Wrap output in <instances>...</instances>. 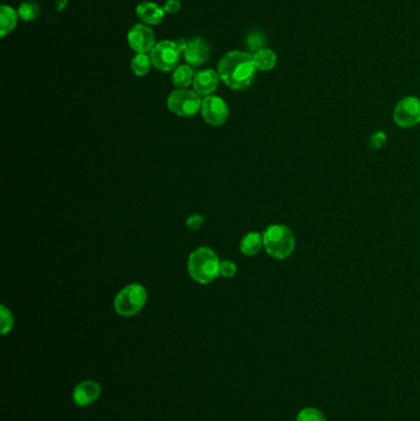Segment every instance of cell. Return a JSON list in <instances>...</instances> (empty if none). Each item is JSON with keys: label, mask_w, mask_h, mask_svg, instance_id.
<instances>
[{"label": "cell", "mask_w": 420, "mask_h": 421, "mask_svg": "<svg viewBox=\"0 0 420 421\" xmlns=\"http://www.w3.org/2000/svg\"><path fill=\"white\" fill-rule=\"evenodd\" d=\"M257 70L253 54L232 51L222 57L217 72L227 87L234 90H243L250 87Z\"/></svg>", "instance_id": "obj_1"}, {"label": "cell", "mask_w": 420, "mask_h": 421, "mask_svg": "<svg viewBox=\"0 0 420 421\" xmlns=\"http://www.w3.org/2000/svg\"><path fill=\"white\" fill-rule=\"evenodd\" d=\"M221 261L215 251L207 247L195 249L188 260V271L195 282L201 285L211 283L220 277Z\"/></svg>", "instance_id": "obj_2"}, {"label": "cell", "mask_w": 420, "mask_h": 421, "mask_svg": "<svg viewBox=\"0 0 420 421\" xmlns=\"http://www.w3.org/2000/svg\"><path fill=\"white\" fill-rule=\"evenodd\" d=\"M266 253L276 260H285L293 253L296 239L291 229L284 224H270L263 232Z\"/></svg>", "instance_id": "obj_3"}, {"label": "cell", "mask_w": 420, "mask_h": 421, "mask_svg": "<svg viewBox=\"0 0 420 421\" xmlns=\"http://www.w3.org/2000/svg\"><path fill=\"white\" fill-rule=\"evenodd\" d=\"M147 295L146 288L140 283H131L124 286L121 291L116 295L113 299V308L115 312L121 317H134L140 313L143 307L146 306Z\"/></svg>", "instance_id": "obj_4"}, {"label": "cell", "mask_w": 420, "mask_h": 421, "mask_svg": "<svg viewBox=\"0 0 420 421\" xmlns=\"http://www.w3.org/2000/svg\"><path fill=\"white\" fill-rule=\"evenodd\" d=\"M168 108L180 117H191L199 113L202 100L199 94L189 89H177L168 97Z\"/></svg>", "instance_id": "obj_5"}, {"label": "cell", "mask_w": 420, "mask_h": 421, "mask_svg": "<svg viewBox=\"0 0 420 421\" xmlns=\"http://www.w3.org/2000/svg\"><path fill=\"white\" fill-rule=\"evenodd\" d=\"M183 49L177 41H161L152 49V65L162 72H170L178 68Z\"/></svg>", "instance_id": "obj_6"}, {"label": "cell", "mask_w": 420, "mask_h": 421, "mask_svg": "<svg viewBox=\"0 0 420 421\" xmlns=\"http://www.w3.org/2000/svg\"><path fill=\"white\" fill-rule=\"evenodd\" d=\"M394 122L402 129H412L420 124V99L405 97L399 100L394 110Z\"/></svg>", "instance_id": "obj_7"}, {"label": "cell", "mask_w": 420, "mask_h": 421, "mask_svg": "<svg viewBox=\"0 0 420 421\" xmlns=\"http://www.w3.org/2000/svg\"><path fill=\"white\" fill-rule=\"evenodd\" d=\"M201 114L205 122L211 126H222L228 119L229 108L222 97L210 95L202 100Z\"/></svg>", "instance_id": "obj_8"}, {"label": "cell", "mask_w": 420, "mask_h": 421, "mask_svg": "<svg viewBox=\"0 0 420 421\" xmlns=\"http://www.w3.org/2000/svg\"><path fill=\"white\" fill-rule=\"evenodd\" d=\"M127 41L136 53H151L156 44L153 30L143 24H137L129 30Z\"/></svg>", "instance_id": "obj_9"}, {"label": "cell", "mask_w": 420, "mask_h": 421, "mask_svg": "<svg viewBox=\"0 0 420 421\" xmlns=\"http://www.w3.org/2000/svg\"><path fill=\"white\" fill-rule=\"evenodd\" d=\"M184 58L190 67H200L205 65L211 56L210 44L202 38H195L188 41L186 49H184Z\"/></svg>", "instance_id": "obj_10"}, {"label": "cell", "mask_w": 420, "mask_h": 421, "mask_svg": "<svg viewBox=\"0 0 420 421\" xmlns=\"http://www.w3.org/2000/svg\"><path fill=\"white\" fill-rule=\"evenodd\" d=\"M102 395V386L95 381H84L76 384V388L73 389V402L74 404L84 408L95 403Z\"/></svg>", "instance_id": "obj_11"}, {"label": "cell", "mask_w": 420, "mask_h": 421, "mask_svg": "<svg viewBox=\"0 0 420 421\" xmlns=\"http://www.w3.org/2000/svg\"><path fill=\"white\" fill-rule=\"evenodd\" d=\"M220 74L218 72L213 69H204L195 74L194 85L195 92L199 95H205L210 97L212 92H215L218 83H220Z\"/></svg>", "instance_id": "obj_12"}, {"label": "cell", "mask_w": 420, "mask_h": 421, "mask_svg": "<svg viewBox=\"0 0 420 421\" xmlns=\"http://www.w3.org/2000/svg\"><path fill=\"white\" fill-rule=\"evenodd\" d=\"M136 14L145 24L159 25L164 19L165 11L156 3L146 1V3H140V6L136 8Z\"/></svg>", "instance_id": "obj_13"}, {"label": "cell", "mask_w": 420, "mask_h": 421, "mask_svg": "<svg viewBox=\"0 0 420 421\" xmlns=\"http://www.w3.org/2000/svg\"><path fill=\"white\" fill-rule=\"evenodd\" d=\"M264 248L263 234L258 232H249L242 238L239 249L241 253L245 256H254L258 254L261 249Z\"/></svg>", "instance_id": "obj_14"}, {"label": "cell", "mask_w": 420, "mask_h": 421, "mask_svg": "<svg viewBox=\"0 0 420 421\" xmlns=\"http://www.w3.org/2000/svg\"><path fill=\"white\" fill-rule=\"evenodd\" d=\"M19 13L11 6H3L0 8V36L6 38L17 25Z\"/></svg>", "instance_id": "obj_15"}, {"label": "cell", "mask_w": 420, "mask_h": 421, "mask_svg": "<svg viewBox=\"0 0 420 421\" xmlns=\"http://www.w3.org/2000/svg\"><path fill=\"white\" fill-rule=\"evenodd\" d=\"M195 73L189 65H180L174 70L172 84L177 89H188L194 83Z\"/></svg>", "instance_id": "obj_16"}, {"label": "cell", "mask_w": 420, "mask_h": 421, "mask_svg": "<svg viewBox=\"0 0 420 421\" xmlns=\"http://www.w3.org/2000/svg\"><path fill=\"white\" fill-rule=\"evenodd\" d=\"M253 58L257 69L261 72L274 69L275 65L277 63V56L273 49H260L253 54Z\"/></svg>", "instance_id": "obj_17"}, {"label": "cell", "mask_w": 420, "mask_h": 421, "mask_svg": "<svg viewBox=\"0 0 420 421\" xmlns=\"http://www.w3.org/2000/svg\"><path fill=\"white\" fill-rule=\"evenodd\" d=\"M151 56L147 53H137L131 62V69L137 76H145L150 73L152 67Z\"/></svg>", "instance_id": "obj_18"}, {"label": "cell", "mask_w": 420, "mask_h": 421, "mask_svg": "<svg viewBox=\"0 0 420 421\" xmlns=\"http://www.w3.org/2000/svg\"><path fill=\"white\" fill-rule=\"evenodd\" d=\"M17 13L22 22H33L40 17V6L33 1H24Z\"/></svg>", "instance_id": "obj_19"}, {"label": "cell", "mask_w": 420, "mask_h": 421, "mask_svg": "<svg viewBox=\"0 0 420 421\" xmlns=\"http://www.w3.org/2000/svg\"><path fill=\"white\" fill-rule=\"evenodd\" d=\"M14 328V315L6 306L0 307V333L6 335Z\"/></svg>", "instance_id": "obj_20"}, {"label": "cell", "mask_w": 420, "mask_h": 421, "mask_svg": "<svg viewBox=\"0 0 420 421\" xmlns=\"http://www.w3.org/2000/svg\"><path fill=\"white\" fill-rule=\"evenodd\" d=\"M296 421H327V419L323 413L316 408H305L298 413Z\"/></svg>", "instance_id": "obj_21"}, {"label": "cell", "mask_w": 420, "mask_h": 421, "mask_svg": "<svg viewBox=\"0 0 420 421\" xmlns=\"http://www.w3.org/2000/svg\"><path fill=\"white\" fill-rule=\"evenodd\" d=\"M247 44H248L249 49L255 53L260 49H265L266 38L261 33H252L247 38Z\"/></svg>", "instance_id": "obj_22"}, {"label": "cell", "mask_w": 420, "mask_h": 421, "mask_svg": "<svg viewBox=\"0 0 420 421\" xmlns=\"http://www.w3.org/2000/svg\"><path fill=\"white\" fill-rule=\"evenodd\" d=\"M237 274V265L234 264L231 260H225L220 264V277L225 279H232Z\"/></svg>", "instance_id": "obj_23"}, {"label": "cell", "mask_w": 420, "mask_h": 421, "mask_svg": "<svg viewBox=\"0 0 420 421\" xmlns=\"http://www.w3.org/2000/svg\"><path fill=\"white\" fill-rule=\"evenodd\" d=\"M205 217L196 213L186 220V227L189 228L190 231H199L200 228L205 224Z\"/></svg>", "instance_id": "obj_24"}, {"label": "cell", "mask_w": 420, "mask_h": 421, "mask_svg": "<svg viewBox=\"0 0 420 421\" xmlns=\"http://www.w3.org/2000/svg\"><path fill=\"white\" fill-rule=\"evenodd\" d=\"M386 140H387V135H386V133H385L383 131H378L375 135H371V138H370V145H371L373 149H380V148H382V147L385 146Z\"/></svg>", "instance_id": "obj_25"}, {"label": "cell", "mask_w": 420, "mask_h": 421, "mask_svg": "<svg viewBox=\"0 0 420 421\" xmlns=\"http://www.w3.org/2000/svg\"><path fill=\"white\" fill-rule=\"evenodd\" d=\"M180 8H181V3L179 1V0H167L165 1V4L163 6V9L168 14H175V13H178L180 10Z\"/></svg>", "instance_id": "obj_26"}]
</instances>
